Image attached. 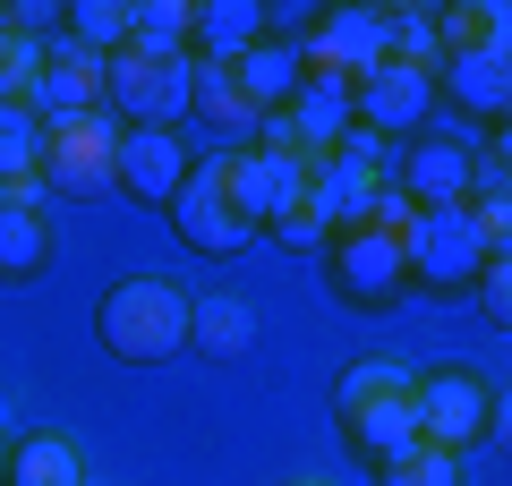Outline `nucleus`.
I'll list each match as a JSON object with an SVG mask.
<instances>
[{"mask_svg": "<svg viewBox=\"0 0 512 486\" xmlns=\"http://www.w3.org/2000/svg\"><path fill=\"white\" fill-rule=\"evenodd\" d=\"M94 342L120 367H163L188 350V290L163 282V273H128V282L103 290L94 307Z\"/></svg>", "mask_w": 512, "mask_h": 486, "instance_id": "nucleus-1", "label": "nucleus"}, {"mask_svg": "<svg viewBox=\"0 0 512 486\" xmlns=\"http://www.w3.org/2000/svg\"><path fill=\"white\" fill-rule=\"evenodd\" d=\"M504 435V401H495V384L478 376V367H461V359H436L419 376V367H410V435H419V444H436V452H470L478 435Z\"/></svg>", "mask_w": 512, "mask_h": 486, "instance_id": "nucleus-2", "label": "nucleus"}, {"mask_svg": "<svg viewBox=\"0 0 512 486\" xmlns=\"http://www.w3.org/2000/svg\"><path fill=\"white\" fill-rule=\"evenodd\" d=\"M333 418H342V444L359 452L367 469H376L384 452H402L410 444V367L402 359L342 367V384H333Z\"/></svg>", "mask_w": 512, "mask_h": 486, "instance_id": "nucleus-3", "label": "nucleus"}, {"mask_svg": "<svg viewBox=\"0 0 512 486\" xmlns=\"http://www.w3.org/2000/svg\"><path fill=\"white\" fill-rule=\"evenodd\" d=\"M487 256H504V248H487V231L470 222V205H453V214H410L402 222V273H410V290H427V299L470 290Z\"/></svg>", "mask_w": 512, "mask_h": 486, "instance_id": "nucleus-4", "label": "nucleus"}, {"mask_svg": "<svg viewBox=\"0 0 512 486\" xmlns=\"http://www.w3.org/2000/svg\"><path fill=\"white\" fill-rule=\"evenodd\" d=\"M103 111L120 128H180L188 120V60H163V52H111L103 60Z\"/></svg>", "mask_w": 512, "mask_h": 486, "instance_id": "nucleus-5", "label": "nucleus"}, {"mask_svg": "<svg viewBox=\"0 0 512 486\" xmlns=\"http://www.w3.org/2000/svg\"><path fill=\"white\" fill-rule=\"evenodd\" d=\"M316 265H325V282H333V299H342V307H393V299L410 290V273H402V239L376 231V222H359V231H333L325 248H316Z\"/></svg>", "mask_w": 512, "mask_h": 486, "instance_id": "nucleus-6", "label": "nucleus"}, {"mask_svg": "<svg viewBox=\"0 0 512 486\" xmlns=\"http://www.w3.org/2000/svg\"><path fill=\"white\" fill-rule=\"evenodd\" d=\"M111 154H120V120L111 111H86V120H52L43 128V162L35 180L60 188V197H103L111 188Z\"/></svg>", "mask_w": 512, "mask_h": 486, "instance_id": "nucleus-7", "label": "nucleus"}, {"mask_svg": "<svg viewBox=\"0 0 512 486\" xmlns=\"http://www.w3.org/2000/svg\"><path fill=\"white\" fill-rule=\"evenodd\" d=\"M299 60H308V77L367 86L384 69V9H316L308 35H299Z\"/></svg>", "mask_w": 512, "mask_h": 486, "instance_id": "nucleus-8", "label": "nucleus"}, {"mask_svg": "<svg viewBox=\"0 0 512 486\" xmlns=\"http://www.w3.org/2000/svg\"><path fill=\"white\" fill-rule=\"evenodd\" d=\"M436 94L461 111V120H487L504 137L512 120V43H461V52L436 60Z\"/></svg>", "mask_w": 512, "mask_h": 486, "instance_id": "nucleus-9", "label": "nucleus"}, {"mask_svg": "<svg viewBox=\"0 0 512 486\" xmlns=\"http://www.w3.org/2000/svg\"><path fill=\"white\" fill-rule=\"evenodd\" d=\"M188 171H197V154H188L180 128H120V154H111V188L137 205H171L188 188Z\"/></svg>", "mask_w": 512, "mask_h": 486, "instance_id": "nucleus-10", "label": "nucleus"}, {"mask_svg": "<svg viewBox=\"0 0 512 486\" xmlns=\"http://www.w3.org/2000/svg\"><path fill=\"white\" fill-rule=\"evenodd\" d=\"M470 180H478V154L461 137H419L393 171V197L410 214H453V205H470Z\"/></svg>", "mask_w": 512, "mask_h": 486, "instance_id": "nucleus-11", "label": "nucleus"}, {"mask_svg": "<svg viewBox=\"0 0 512 486\" xmlns=\"http://www.w3.org/2000/svg\"><path fill=\"white\" fill-rule=\"evenodd\" d=\"M163 214H171V231H180L197 256H239V248L256 239L248 222L231 214V197H222V154H205L197 171H188V188L163 205Z\"/></svg>", "mask_w": 512, "mask_h": 486, "instance_id": "nucleus-12", "label": "nucleus"}, {"mask_svg": "<svg viewBox=\"0 0 512 486\" xmlns=\"http://www.w3.org/2000/svg\"><path fill=\"white\" fill-rule=\"evenodd\" d=\"M26 111H35L43 128H52V120H86V111H103V60L77 52L69 35H52V43H43L35 86H26Z\"/></svg>", "mask_w": 512, "mask_h": 486, "instance_id": "nucleus-13", "label": "nucleus"}, {"mask_svg": "<svg viewBox=\"0 0 512 486\" xmlns=\"http://www.w3.org/2000/svg\"><path fill=\"white\" fill-rule=\"evenodd\" d=\"M299 180H308V162H291V154H256V145L222 154V197H231V214L248 222V231H265V222L299 197Z\"/></svg>", "mask_w": 512, "mask_h": 486, "instance_id": "nucleus-14", "label": "nucleus"}, {"mask_svg": "<svg viewBox=\"0 0 512 486\" xmlns=\"http://www.w3.org/2000/svg\"><path fill=\"white\" fill-rule=\"evenodd\" d=\"M350 103H359L367 137H419L427 111H436V77H427V69H393V60H384L367 86H350Z\"/></svg>", "mask_w": 512, "mask_h": 486, "instance_id": "nucleus-15", "label": "nucleus"}, {"mask_svg": "<svg viewBox=\"0 0 512 486\" xmlns=\"http://www.w3.org/2000/svg\"><path fill=\"white\" fill-rule=\"evenodd\" d=\"M188 120H205L214 128V154H239V145L256 137V111H248V94L231 86V69L222 60H188Z\"/></svg>", "mask_w": 512, "mask_h": 486, "instance_id": "nucleus-16", "label": "nucleus"}, {"mask_svg": "<svg viewBox=\"0 0 512 486\" xmlns=\"http://www.w3.org/2000/svg\"><path fill=\"white\" fill-rule=\"evenodd\" d=\"M299 77H308V60H299V43H282V35L248 43V52L231 60V86L248 94V111H256V120L291 103V94H299Z\"/></svg>", "mask_w": 512, "mask_h": 486, "instance_id": "nucleus-17", "label": "nucleus"}, {"mask_svg": "<svg viewBox=\"0 0 512 486\" xmlns=\"http://www.w3.org/2000/svg\"><path fill=\"white\" fill-rule=\"evenodd\" d=\"M248 43H265V0H205V9H188V60H222L231 69Z\"/></svg>", "mask_w": 512, "mask_h": 486, "instance_id": "nucleus-18", "label": "nucleus"}, {"mask_svg": "<svg viewBox=\"0 0 512 486\" xmlns=\"http://www.w3.org/2000/svg\"><path fill=\"white\" fill-rule=\"evenodd\" d=\"M248 342H256V307L239 299V290H214V299H188V350L197 359H248Z\"/></svg>", "mask_w": 512, "mask_h": 486, "instance_id": "nucleus-19", "label": "nucleus"}, {"mask_svg": "<svg viewBox=\"0 0 512 486\" xmlns=\"http://www.w3.org/2000/svg\"><path fill=\"white\" fill-rule=\"evenodd\" d=\"M9 486H86V461L69 435H9Z\"/></svg>", "mask_w": 512, "mask_h": 486, "instance_id": "nucleus-20", "label": "nucleus"}, {"mask_svg": "<svg viewBox=\"0 0 512 486\" xmlns=\"http://www.w3.org/2000/svg\"><path fill=\"white\" fill-rule=\"evenodd\" d=\"M52 265V222L43 205H0V282H35Z\"/></svg>", "mask_w": 512, "mask_h": 486, "instance_id": "nucleus-21", "label": "nucleus"}, {"mask_svg": "<svg viewBox=\"0 0 512 486\" xmlns=\"http://www.w3.org/2000/svg\"><path fill=\"white\" fill-rule=\"evenodd\" d=\"M128 43L163 52V60H188V0H128Z\"/></svg>", "mask_w": 512, "mask_h": 486, "instance_id": "nucleus-22", "label": "nucleus"}, {"mask_svg": "<svg viewBox=\"0 0 512 486\" xmlns=\"http://www.w3.org/2000/svg\"><path fill=\"white\" fill-rule=\"evenodd\" d=\"M35 162H43V120L26 103H0V188L35 180Z\"/></svg>", "mask_w": 512, "mask_h": 486, "instance_id": "nucleus-23", "label": "nucleus"}, {"mask_svg": "<svg viewBox=\"0 0 512 486\" xmlns=\"http://www.w3.org/2000/svg\"><path fill=\"white\" fill-rule=\"evenodd\" d=\"M376 486H461V461L410 435L402 452H384V461H376Z\"/></svg>", "mask_w": 512, "mask_h": 486, "instance_id": "nucleus-24", "label": "nucleus"}, {"mask_svg": "<svg viewBox=\"0 0 512 486\" xmlns=\"http://www.w3.org/2000/svg\"><path fill=\"white\" fill-rule=\"evenodd\" d=\"M69 43L94 52V60L128 52V0H77V9H69Z\"/></svg>", "mask_w": 512, "mask_h": 486, "instance_id": "nucleus-25", "label": "nucleus"}, {"mask_svg": "<svg viewBox=\"0 0 512 486\" xmlns=\"http://www.w3.org/2000/svg\"><path fill=\"white\" fill-rule=\"evenodd\" d=\"M265 231H274L282 248H299V256H316V248H325V239H333V231H325V214H316L308 197H291V205H282L274 222H265Z\"/></svg>", "mask_w": 512, "mask_h": 486, "instance_id": "nucleus-26", "label": "nucleus"}, {"mask_svg": "<svg viewBox=\"0 0 512 486\" xmlns=\"http://www.w3.org/2000/svg\"><path fill=\"white\" fill-rule=\"evenodd\" d=\"M470 290H478V307H487V324H512V256H487Z\"/></svg>", "mask_w": 512, "mask_h": 486, "instance_id": "nucleus-27", "label": "nucleus"}, {"mask_svg": "<svg viewBox=\"0 0 512 486\" xmlns=\"http://www.w3.org/2000/svg\"><path fill=\"white\" fill-rule=\"evenodd\" d=\"M9 43H18V26H9V9H0V52H9Z\"/></svg>", "mask_w": 512, "mask_h": 486, "instance_id": "nucleus-28", "label": "nucleus"}, {"mask_svg": "<svg viewBox=\"0 0 512 486\" xmlns=\"http://www.w3.org/2000/svg\"><path fill=\"white\" fill-rule=\"evenodd\" d=\"M0 486H9V435H0Z\"/></svg>", "mask_w": 512, "mask_h": 486, "instance_id": "nucleus-29", "label": "nucleus"}, {"mask_svg": "<svg viewBox=\"0 0 512 486\" xmlns=\"http://www.w3.org/2000/svg\"><path fill=\"white\" fill-rule=\"evenodd\" d=\"M291 486H325V478H291Z\"/></svg>", "mask_w": 512, "mask_h": 486, "instance_id": "nucleus-30", "label": "nucleus"}]
</instances>
